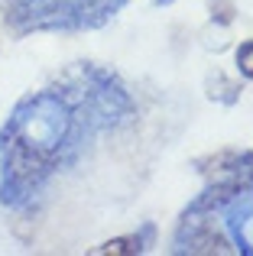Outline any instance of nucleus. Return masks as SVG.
<instances>
[{"instance_id": "1", "label": "nucleus", "mask_w": 253, "mask_h": 256, "mask_svg": "<svg viewBox=\"0 0 253 256\" xmlns=\"http://www.w3.org/2000/svg\"><path fill=\"white\" fill-rule=\"evenodd\" d=\"M98 133L104 126L72 72L58 88L20 98L0 126V204L10 211L36 208L52 175L72 169Z\"/></svg>"}, {"instance_id": "2", "label": "nucleus", "mask_w": 253, "mask_h": 256, "mask_svg": "<svg viewBox=\"0 0 253 256\" xmlns=\"http://www.w3.org/2000/svg\"><path fill=\"white\" fill-rule=\"evenodd\" d=\"M214 182L185 208L172 253L253 256V152L224 156Z\"/></svg>"}, {"instance_id": "3", "label": "nucleus", "mask_w": 253, "mask_h": 256, "mask_svg": "<svg viewBox=\"0 0 253 256\" xmlns=\"http://www.w3.org/2000/svg\"><path fill=\"white\" fill-rule=\"evenodd\" d=\"M126 0H10L6 23L13 32H82L110 23Z\"/></svg>"}, {"instance_id": "4", "label": "nucleus", "mask_w": 253, "mask_h": 256, "mask_svg": "<svg viewBox=\"0 0 253 256\" xmlns=\"http://www.w3.org/2000/svg\"><path fill=\"white\" fill-rule=\"evenodd\" d=\"M150 237H152V227H146L143 234H126V237L108 240L94 250V256H140L150 244Z\"/></svg>"}, {"instance_id": "5", "label": "nucleus", "mask_w": 253, "mask_h": 256, "mask_svg": "<svg viewBox=\"0 0 253 256\" xmlns=\"http://www.w3.org/2000/svg\"><path fill=\"white\" fill-rule=\"evenodd\" d=\"M214 82H218V91H214V88H208V98H218L221 104H237V98H240V88H237L234 82H228L221 72H214Z\"/></svg>"}, {"instance_id": "6", "label": "nucleus", "mask_w": 253, "mask_h": 256, "mask_svg": "<svg viewBox=\"0 0 253 256\" xmlns=\"http://www.w3.org/2000/svg\"><path fill=\"white\" fill-rule=\"evenodd\" d=\"M237 72H240L247 82H253V39L240 42V49H237Z\"/></svg>"}, {"instance_id": "7", "label": "nucleus", "mask_w": 253, "mask_h": 256, "mask_svg": "<svg viewBox=\"0 0 253 256\" xmlns=\"http://www.w3.org/2000/svg\"><path fill=\"white\" fill-rule=\"evenodd\" d=\"M176 0H152V6H172Z\"/></svg>"}]
</instances>
